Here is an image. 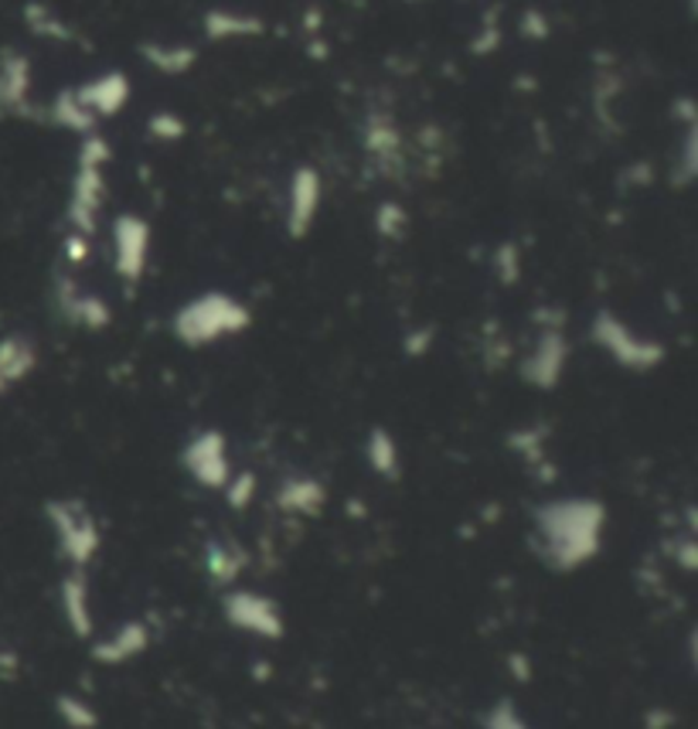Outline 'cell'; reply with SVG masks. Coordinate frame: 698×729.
Wrapping results in <instances>:
<instances>
[{"label":"cell","mask_w":698,"mask_h":729,"mask_svg":"<svg viewBox=\"0 0 698 729\" xmlns=\"http://www.w3.org/2000/svg\"><path fill=\"white\" fill-rule=\"evenodd\" d=\"M204 34L212 42H229V38H256L263 34V21L253 14H235V11H208L204 14Z\"/></svg>","instance_id":"obj_22"},{"label":"cell","mask_w":698,"mask_h":729,"mask_svg":"<svg viewBox=\"0 0 698 729\" xmlns=\"http://www.w3.org/2000/svg\"><path fill=\"white\" fill-rule=\"evenodd\" d=\"M222 495H225V501H229L232 511H246V508L256 501V495H259V477H256V471H232V477H229V484L222 488Z\"/></svg>","instance_id":"obj_26"},{"label":"cell","mask_w":698,"mask_h":729,"mask_svg":"<svg viewBox=\"0 0 698 729\" xmlns=\"http://www.w3.org/2000/svg\"><path fill=\"white\" fill-rule=\"evenodd\" d=\"M34 368H38V349L24 334L0 338V393H8L18 382H24Z\"/></svg>","instance_id":"obj_19"},{"label":"cell","mask_w":698,"mask_h":729,"mask_svg":"<svg viewBox=\"0 0 698 729\" xmlns=\"http://www.w3.org/2000/svg\"><path fill=\"white\" fill-rule=\"evenodd\" d=\"M31 96V62L21 52H4L0 58V113L24 117Z\"/></svg>","instance_id":"obj_18"},{"label":"cell","mask_w":698,"mask_h":729,"mask_svg":"<svg viewBox=\"0 0 698 729\" xmlns=\"http://www.w3.org/2000/svg\"><path fill=\"white\" fill-rule=\"evenodd\" d=\"M362 151L368 164H375L378 175L392 178L396 167H402V133L389 113H368L362 126Z\"/></svg>","instance_id":"obj_14"},{"label":"cell","mask_w":698,"mask_h":729,"mask_svg":"<svg viewBox=\"0 0 698 729\" xmlns=\"http://www.w3.org/2000/svg\"><path fill=\"white\" fill-rule=\"evenodd\" d=\"M45 522L68 570H89L96 563V555L102 552V529L86 501L52 498L45 505Z\"/></svg>","instance_id":"obj_5"},{"label":"cell","mask_w":698,"mask_h":729,"mask_svg":"<svg viewBox=\"0 0 698 729\" xmlns=\"http://www.w3.org/2000/svg\"><path fill=\"white\" fill-rule=\"evenodd\" d=\"M508 446L514 454L525 461L529 467H549V457H545V430L542 427H525V430H514Z\"/></svg>","instance_id":"obj_25"},{"label":"cell","mask_w":698,"mask_h":729,"mask_svg":"<svg viewBox=\"0 0 698 729\" xmlns=\"http://www.w3.org/2000/svg\"><path fill=\"white\" fill-rule=\"evenodd\" d=\"M110 144L107 136L89 133L82 136L79 154H76V170H73V185H68V229L96 235V222L102 212V201H107V167H110Z\"/></svg>","instance_id":"obj_3"},{"label":"cell","mask_w":698,"mask_h":729,"mask_svg":"<svg viewBox=\"0 0 698 729\" xmlns=\"http://www.w3.org/2000/svg\"><path fill=\"white\" fill-rule=\"evenodd\" d=\"M273 505L290 518H318L328 505V484L313 474H287L276 484Z\"/></svg>","instance_id":"obj_15"},{"label":"cell","mask_w":698,"mask_h":729,"mask_svg":"<svg viewBox=\"0 0 698 729\" xmlns=\"http://www.w3.org/2000/svg\"><path fill=\"white\" fill-rule=\"evenodd\" d=\"M55 713L68 729H96L102 719L99 709L89 699L76 696V692H62V696L55 699Z\"/></svg>","instance_id":"obj_24"},{"label":"cell","mask_w":698,"mask_h":729,"mask_svg":"<svg viewBox=\"0 0 698 729\" xmlns=\"http://www.w3.org/2000/svg\"><path fill=\"white\" fill-rule=\"evenodd\" d=\"M365 464L372 467L375 477L381 481H399L402 477V450L392 430L372 427L365 437Z\"/></svg>","instance_id":"obj_20"},{"label":"cell","mask_w":698,"mask_h":729,"mask_svg":"<svg viewBox=\"0 0 698 729\" xmlns=\"http://www.w3.org/2000/svg\"><path fill=\"white\" fill-rule=\"evenodd\" d=\"M27 24L38 31V34H45V38H58V42H73V31H68V24L62 21V18H55L48 8H38V4H31L27 8Z\"/></svg>","instance_id":"obj_28"},{"label":"cell","mask_w":698,"mask_h":729,"mask_svg":"<svg viewBox=\"0 0 698 729\" xmlns=\"http://www.w3.org/2000/svg\"><path fill=\"white\" fill-rule=\"evenodd\" d=\"M55 307L65 324L79 331H107L113 324V310L99 294L79 287L73 276H58L55 284Z\"/></svg>","instance_id":"obj_11"},{"label":"cell","mask_w":698,"mask_h":729,"mask_svg":"<svg viewBox=\"0 0 698 729\" xmlns=\"http://www.w3.org/2000/svg\"><path fill=\"white\" fill-rule=\"evenodd\" d=\"M521 27H525V34H532V31H535V38H545V34H549L545 18H542V14H532V11L525 14V24H521Z\"/></svg>","instance_id":"obj_34"},{"label":"cell","mask_w":698,"mask_h":729,"mask_svg":"<svg viewBox=\"0 0 698 729\" xmlns=\"http://www.w3.org/2000/svg\"><path fill=\"white\" fill-rule=\"evenodd\" d=\"M185 474L198 484L204 491H222L229 477H232V454H229V437L215 427H204V430H195L181 454H178Z\"/></svg>","instance_id":"obj_8"},{"label":"cell","mask_w":698,"mask_h":729,"mask_svg":"<svg viewBox=\"0 0 698 729\" xmlns=\"http://www.w3.org/2000/svg\"><path fill=\"white\" fill-rule=\"evenodd\" d=\"M76 96L82 107L99 120H113L126 102H130V76L123 73H102L82 86H76Z\"/></svg>","instance_id":"obj_17"},{"label":"cell","mask_w":698,"mask_h":729,"mask_svg":"<svg viewBox=\"0 0 698 729\" xmlns=\"http://www.w3.org/2000/svg\"><path fill=\"white\" fill-rule=\"evenodd\" d=\"M89 253H92V235H82V232L68 229V235H65V259L73 263V266H82V263H89Z\"/></svg>","instance_id":"obj_31"},{"label":"cell","mask_w":698,"mask_h":729,"mask_svg":"<svg viewBox=\"0 0 698 729\" xmlns=\"http://www.w3.org/2000/svg\"><path fill=\"white\" fill-rule=\"evenodd\" d=\"M58 610L73 638L79 641L96 638L99 620H96V604H92L89 570H65V576L58 579Z\"/></svg>","instance_id":"obj_12"},{"label":"cell","mask_w":698,"mask_h":729,"mask_svg":"<svg viewBox=\"0 0 698 729\" xmlns=\"http://www.w3.org/2000/svg\"><path fill=\"white\" fill-rule=\"evenodd\" d=\"M375 232L381 239H399L406 232V212L399 201H381L375 208Z\"/></svg>","instance_id":"obj_29"},{"label":"cell","mask_w":698,"mask_h":729,"mask_svg":"<svg viewBox=\"0 0 698 729\" xmlns=\"http://www.w3.org/2000/svg\"><path fill=\"white\" fill-rule=\"evenodd\" d=\"M147 126L164 144H174V141H181L185 136V123H181V117H174V113H157V117H151Z\"/></svg>","instance_id":"obj_30"},{"label":"cell","mask_w":698,"mask_h":729,"mask_svg":"<svg viewBox=\"0 0 698 729\" xmlns=\"http://www.w3.org/2000/svg\"><path fill=\"white\" fill-rule=\"evenodd\" d=\"M157 634H154V623L147 617H130L123 623H117L113 631L92 638L89 644V658L102 669H123L136 658H144L151 648H154Z\"/></svg>","instance_id":"obj_9"},{"label":"cell","mask_w":698,"mask_h":729,"mask_svg":"<svg viewBox=\"0 0 698 729\" xmlns=\"http://www.w3.org/2000/svg\"><path fill=\"white\" fill-rule=\"evenodd\" d=\"M246 566H250V552L232 539H208L204 549H201L204 579L212 583L215 589H222V594L239 583V576L246 573Z\"/></svg>","instance_id":"obj_16"},{"label":"cell","mask_w":698,"mask_h":729,"mask_svg":"<svg viewBox=\"0 0 698 729\" xmlns=\"http://www.w3.org/2000/svg\"><path fill=\"white\" fill-rule=\"evenodd\" d=\"M250 324H253V310L246 300H239L225 290H204L174 310L170 334L185 349H212L219 341L250 331Z\"/></svg>","instance_id":"obj_2"},{"label":"cell","mask_w":698,"mask_h":729,"mask_svg":"<svg viewBox=\"0 0 698 729\" xmlns=\"http://www.w3.org/2000/svg\"><path fill=\"white\" fill-rule=\"evenodd\" d=\"M607 505L589 495L549 498L532 508V549L552 573H579L603 552Z\"/></svg>","instance_id":"obj_1"},{"label":"cell","mask_w":698,"mask_h":729,"mask_svg":"<svg viewBox=\"0 0 698 729\" xmlns=\"http://www.w3.org/2000/svg\"><path fill=\"white\" fill-rule=\"evenodd\" d=\"M566 368H569V338L563 331V321L542 318L535 341L529 344V352L518 362V375L529 389L552 393L558 382L566 378Z\"/></svg>","instance_id":"obj_7"},{"label":"cell","mask_w":698,"mask_h":729,"mask_svg":"<svg viewBox=\"0 0 698 729\" xmlns=\"http://www.w3.org/2000/svg\"><path fill=\"white\" fill-rule=\"evenodd\" d=\"M484 729H532V722L525 719L511 699H498L491 709L484 713Z\"/></svg>","instance_id":"obj_27"},{"label":"cell","mask_w":698,"mask_h":729,"mask_svg":"<svg viewBox=\"0 0 698 729\" xmlns=\"http://www.w3.org/2000/svg\"><path fill=\"white\" fill-rule=\"evenodd\" d=\"M321 201H324L321 175L310 164H300L290 175V185H287L284 222H287V235L290 239H303L313 229V222H318V216H321Z\"/></svg>","instance_id":"obj_13"},{"label":"cell","mask_w":698,"mask_h":729,"mask_svg":"<svg viewBox=\"0 0 698 729\" xmlns=\"http://www.w3.org/2000/svg\"><path fill=\"white\" fill-rule=\"evenodd\" d=\"M589 341L623 372H638L647 375L654 368L665 365L668 349L651 334H641L638 328L627 324L620 314H613L610 307H600L589 321Z\"/></svg>","instance_id":"obj_4"},{"label":"cell","mask_w":698,"mask_h":729,"mask_svg":"<svg viewBox=\"0 0 698 729\" xmlns=\"http://www.w3.org/2000/svg\"><path fill=\"white\" fill-rule=\"evenodd\" d=\"M48 120L58 126V130H68V133H79V136H89V133H96V117L82 107L79 102V96H76V89H62L55 99H52V107H48Z\"/></svg>","instance_id":"obj_21"},{"label":"cell","mask_w":698,"mask_h":729,"mask_svg":"<svg viewBox=\"0 0 698 729\" xmlns=\"http://www.w3.org/2000/svg\"><path fill=\"white\" fill-rule=\"evenodd\" d=\"M151 222L140 219L133 212L126 216H117L113 222V269L123 284H140L147 273V263H151Z\"/></svg>","instance_id":"obj_10"},{"label":"cell","mask_w":698,"mask_h":729,"mask_svg":"<svg viewBox=\"0 0 698 729\" xmlns=\"http://www.w3.org/2000/svg\"><path fill=\"white\" fill-rule=\"evenodd\" d=\"M406 352H409V355H423V352H430V331H416V334L406 341Z\"/></svg>","instance_id":"obj_32"},{"label":"cell","mask_w":698,"mask_h":729,"mask_svg":"<svg viewBox=\"0 0 698 729\" xmlns=\"http://www.w3.org/2000/svg\"><path fill=\"white\" fill-rule=\"evenodd\" d=\"M222 617L232 631L256 641H279L287 634V617L269 594L246 586H232L222 594Z\"/></svg>","instance_id":"obj_6"},{"label":"cell","mask_w":698,"mask_h":729,"mask_svg":"<svg viewBox=\"0 0 698 729\" xmlns=\"http://www.w3.org/2000/svg\"><path fill=\"white\" fill-rule=\"evenodd\" d=\"M140 55H144L147 65L157 68V73H164V76H185L198 62V52L191 45H160L157 42V45H144L140 48Z\"/></svg>","instance_id":"obj_23"},{"label":"cell","mask_w":698,"mask_h":729,"mask_svg":"<svg viewBox=\"0 0 698 729\" xmlns=\"http://www.w3.org/2000/svg\"><path fill=\"white\" fill-rule=\"evenodd\" d=\"M647 729H672V722H675V716L672 713H665V709H654V713H647Z\"/></svg>","instance_id":"obj_33"}]
</instances>
